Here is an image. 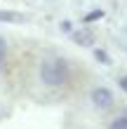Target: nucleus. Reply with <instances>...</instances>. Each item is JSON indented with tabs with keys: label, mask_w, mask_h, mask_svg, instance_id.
I'll return each instance as SVG.
<instances>
[{
	"label": "nucleus",
	"mask_w": 127,
	"mask_h": 129,
	"mask_svg": "<svg viewBox=\"0 0 127 129\" xmlns=\"http://www.w3.org/2000/svg\"><path fill=\"white\" fill-rule=\"evenodd\" d=\"M71 78V66L64 56H47L40 63V80L47 87H64Z\"/></svg>",
	"instance_id": "obj_1"
},
{
	"label": "nucleus",
	"mask_w": 127,
	"mask_h": 129,
	"mask_svg": "<svg viewBox=\"0 0 127 129\" xmlns=\"http://www.w3.org/2000/svg\"><path fill=\"white\" fill-rule=\"evenodd\" d=\"M89 99H92V103L99 110H111V108H113V103H115L113 92H111L108 87H94L92 94H89Z\"/></svg>",
	"instance_id": "obj_2"
},
{
	"label": "nucleus",
	"mask_w": 127,
	"mask_h": 129,
	"mask_svg": "<svg viewBox=\"0 0 127 129\" xmlns=\"http://www.w3.org/2000/svg\"><path fill=\"white\" fill-rule=\"evenodd\" d=\"M108 129H127V110H125V113H120L118 117H113V120H111Z\"/></svg>",
	"instance_id": "obj_3"
},
{
	"label": "nucleus",
	"mask_w": 127,
	"mask_h": 129,
	"mask_svg": "<svg viewBox=\"0 0 127 129\" xmlns=\"http://www.w3.org/2000/svg\"><path fill=\"white\" fill-rule=\"evenodd\" d=\"M21 19H24L21 12H5V10H0V21H21Z\"/></svg>",
	"instance_id": "obj_4"
},
{
	"label": "nucleus",
	"mask_w": 127,
	"mask_h": 129,
	"mask_svg": "<svg viewBox=\"0 0 127 129\" xmlns=\"http://www.w3.org/2000/svg\"><path fill=\"white\" fill-rule=\"evenodd\" d=\"M7 63V42H5V38H0V71L5 68Z\"/></svg>",
	"instance_id": "obj_5"
},
{
	"label": "nucleus",
	"mask_w": 127,
	"mask_h": 129,
	"mask_svg": "<svg viewBox=\"0 0 127 129\" xmlns=\"http://www.w3.org/2000/svg\"><path fill=\"white\" fill-rule=\"evenodd\" d=\"M99 17H101V10H96V12H89L87 17H85V21H96Z\"/></svg>",
	"instance_id": "obj_6"
},
{
	"label": "nucleus",
	"mask_w": 127,
	"mask_h": 129,
	"mask_svg": "<svg viewBox=\"0 0 127 129\" xmlns=\"http://www.w3.org/2000/svg\"><path fill=\"white\" fill-rule=\"evenodd\" d=\"M96 59H99L101 63H108V56H106V52H101V49H96Z\"/></svg>",
	"instance_id": "obj_7"
},
{
	"label": "nucleus",
	"mask_w": 127,
	"mask_h": 129,
	"mask_svg": "<svg viewBox=\"0 0 127 129\" xmlns=\"http://www.w3.org/2000/svg\"><path fill=\"white\" fill-rule=\"evenodd\" d=\"M120 85H122V89H125V92H127V75H125V78L120 80Z\"/></svg>",
	"instance_id": "obj_8"
}]
</instances>
